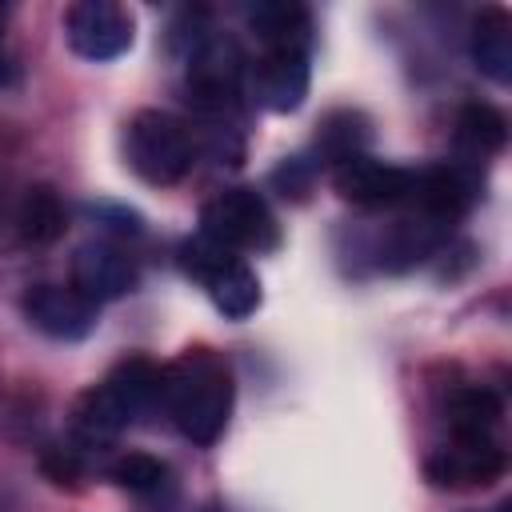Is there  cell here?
<instances>
[{"label":"cell","mask_w":512,"mask_h":512,"mask_svg":"<svg viewBox=\"0 0 512 512\" xmlns=\"http://www.w3.org/2000/svg\"><path fill=\"white\" fill-rule=\"evenodd\" d=\"M244 20L264 48H308V12L300 4H248Z\"/></svg>","instance_id":"e0dca14e"},{"label":"cell","mask_w":512,"mask_h":512,"mask_svg":"<svg viewBox=\"0 0 512 512\" xmlns=\"http://www.w3.org/2000/svg\"><path fill=\"white\" fill-rule=\"evenodd\" d=\"M248 92L256 96L260 108L268 112H296L308 96V48H264L248 68H244Z\"/></svg>","instance_id":"9c48e42d"},{"label":"cell","mask_w":512,"mask_h":512,"mask_svg":"<svg viewBox=\"0 0 512 512\" xmlns=\"http://www.w3.org/2000/svg\"><path fill=\"white\" fill-rule=\"evenodd\" d=\"M112 480H116L120 488H128V492L148 496V492H160V488L168 484V468H164L156 456L128 452V456H120V460L112 464Z\"/></svg>","instance_id":"ffe728a7"},{"label":"cell","mask_w":512,"mask_h":512,"mask_svg":"<svg viewBox=\"0 0 512 512\" xmlns=\"http://www.w3.org/2000/svg\"><path fill=\"white\" fill-rule=\"evenodd\" d=\"M500 416H504V404L484 384H460L444 400V420L452 436H496Z\"/></svg>","instance_id":"9a60e30c"},{"label":"cell","mask_w":512,"mask_h":512,"mask_svg":"<svg viewBox=\"0 0 512 512\" xmlns=\"http://www.w3.org/2000/svg\"><path fill=\"white\" fill-rule=\"evenodd\" d=\"M496 512H512V504H500V508H496Z\"/></svg>","instance_id":"cb8c5ba5"},{"label":"cell","mask_w":512,"mask_h":512,"mask_svg":"<svg viewBox=\"0 0 512 512\" xmlns=\"http://www.w3.org/2000/svg\"><path fill=\"white\" fill-rule=\"evenodd\" d=\"M232 368L220 352L196 344L164 364L160 404L192 444H216L232 416Z\"/></svg>","instance_id":"6da1fadb"},{"label":"cell","mask_w":512,"mask_h":512,"mask_svg":"<svg viewBox=\"0 0 512 512\" xmlns=\"http://www.w3.org/2000/svg\"><path fill=\"white\" fill-rule=\"evenodd\" d=\"M124 152H128L132 172L144 184L168 188L188 176V168L196 160V140L180 116H172L164 108H140L128 120Z\"/></svg>","instance_id":"7a4b0ae2"},{"label":"cell","mask_w":512,"mask_h":512,"mask_svg":"<svg viewBox=\"0 0 512 512\" xmlns=\"http://www.w3.org/2000/svg\"><path fill=\"white\" fill-rule=\"evenodd\" d=\"M504 448L496 436H452L424 460V476L436 488H488L504 476Z\"/></svg>","instance_id":"ba28073f"},{"label":"cell","mask_w":512,"mask_h":512,"mask_svg":"<svg viewBox=\"0 0 512 512\" xmlns=\"http://www.w3.org/2000/svg\"><path fill=\"white\" fill-rule=\"evenodd\" d=\"M448 232H452L448 224H436V220H428V216L408 208V216H400L384 232V240L376 244V264L384 272H404V268L420 264L424 256H432L448 240Z\"/></svg>","instance_id":"7c38bea8"},{"label":"cell","mask_w":512,"mask_h":512,"mask_svg":"<svg viewBox=\"0 0 512 512\" xmlns=\"http://www.w3.org/2000/svg\"><path fill=\"white\" fill-rule=\"evenodd\" d=\"M200 236L228 252H272L280 224L256 188H224L200 208Z\"/></svg>","instance_id":"277c9868"},{"label":"cell","mask_w":512,"mask_h":512,"mask_svg":"<svg viewBox=\"0 0 512 512\" xmlns=\"http://www.w3.org/2000/svg\"><path fill=\"white\" fill-rule=\"evenodd\" d=\"M12 56H8V44H4V8H0V88L12 84Z\"/></svg>","instance_id":"603a6c76"},{"label":"cell","mask_w":512,"mask_h":512,"mask_svg":"<svg viewBox=\"0 0 512 512\" xmlns=\"http://www.w3.org/2000/svg\"><path fill=\"white\" fill-rule=\"evenodd\" d=\"M44 472H48L56 484H72V480L84 472L80 452H76V448H60V444H52V448L44 452Z\"/></svg>","instance_id":"7402d4cb"},{"label":"cell","mask_w":512,"mask_h":512,"mask_svg":"<svg viewBox=\"0 0 512 512\" xmlns=\"http://www.w3.org/2000/svg\"><path fill=\"white\" fill-rule=\"evenodd\" d=\"M96 308L88 296H80L76 288L64 284H36L24 296V316L32 328H40L52 340H84L96 328Z\"/></svg>","instance_id":"8fae6325"},{"label":"cell","mask_w":512,"mask_h":512,"mask_svg":"<svg viewBox=\"0 0 512 512\" xmlns=\"http://www.w3.org/2000/svg\"><path fill=\"white\" fill-rule=\"evenodd\" d=\"M132 16L112 0H80L64 12V40L84 60H116L132 48Z\"/></svg>","instance_id":"8992f818"},{"label":"cell","mask_w":512,"mask_h":512,"mask_svg":"<svg viewBox=\"0 0 512 512\" xmlns=\"http://www.w3.org/2000/svg\"><path fill=\"white\" fill-rule=\"evenodd\" d=\"M160 380H164V368L160 364H152L148 356H128V360H120L108 376H104V384H96L104 396H108V404L132 424L140 412H148L156 400H160Z\"/></svg>","instance_id":"4fadbf2b"},{"label":"cell","mask_w":512,"mask_h":512,"mask_svg":"<svg viewBox=\"0 0 512 512\" xmlns=\"http://www.w3.org/2000/svg\"><path fill=\"white\" fill-rule=\"evenodd\" d=\"M412 176H416V168H404V164H392V160H376L368 152L332 164L336 196L356 204V208H400L408 200V192H412Z\"/></svg>","instance_id":"52a82bcc"},{"label":"cell","mask_w":512,"mask_h":512,"mask_svg":"<svg viewBox=\"0 0 512 512\" xmlns=\"http://www.w3.org/2000/svg\"><path fill=\"white\" fill-rule=\"evenodd\" d=\"M468 48H472V64H476L488 80H496V84H508V80H512V20H508L504 8L488 4V8L476 16Z\"/></svg>","instance_id":"5bb4252c"},{"label":"cell","mask_w":512,"mask_h":512,"mask_svg":"<svg viewBox=\"0 0 512 512\" xmlns=\"http://www.w3.org/2000/svg\"><path fill=\"white\" fill-rule=\"evenodd\" d=\"M244 56L228 36H200L188 56V100L212 120H228L244 92Z\"/></svg>","instance_id":"5b68a950"},{"label":"cell","mask_w":512,"mask_h":512,"mask_svg":"<svg viewBox=\"0 0 512 512\" xmlns=\"http://www.w3.org/2000/svg\"><path fill=\"white\" fill-rule=\"evenodd\" d=\"M508 140V120L492 104H468L456 120V148L468 152V164H480L484 156L500 152Z\"/></svg>","instance_id":"ac0fdd59"},{"label":"cell","mask_w":512,"mask_h":512,"mask_svg":"<svg viewBox=\"0 0 512 512\" xmlns=\"http://www.w3.org/2000/svg\"><path fill=\"white\" fill-rule=\"evenodd\" d=\"M64 224H68V212H64V200H60V192L52 184H32L20 196L16 232H20L24 244H32V248L56 244L64 236Z\"/></svg>","instance_id":"2e32d148"},{"label":"cell","mask_w":512,"mask_h":512,"mask_svg":"<svg viewBox=\"0 0 512 512\" xmlns=\"http://www.w3.org/2000/svg\"><path fill=\"white\" fill-rule=\"evenodd\" d=\"M136 264L132 256L112 244V240H88L76 248L72 256V288L80 296H88L92 304H108V300H120L136 288Z\"/></svg>","instance_id":"30bf717a"},{"label":"cell","mask_w":512,"mask_h":512,"mask_svg":"<svg viewBox=\"0 0 512 512\" xmlns=\"http://www.w3.org/2000/svg\"><path fill=\"white\" fill-rule=\"evenodd\" d=\"M364 144H368V120L360 112H352V108H340V112L324 116V124L316 132V148H320V156L328 164H340L348 156H360Z\"/></svg>","instance_id":"d6986e66"},{"label":"cell","mask_w":512,"mask_h":512,"mask_svg":"<svg viewBox=\"0 0 512 512\" xmlns=\"http://www.w3.org/2000/svg\"><path fill=\"white\" fill-rule=\"evenodd\" d=\"M312 176H316L312 160H304V156H292V160H284V164L272 172V184H276L284 196H292V200H304V196H308V188H312Z\"/></svg>","instance_id":"44dd1931"},{"label":"cell","mask_w":512,"mask_h":512,"mask_svg":"<svg viewBox=\"0 0 512 512\" xmlns=\"http://www.w3.org/2000/svg\"><path fill=\"white\" fill-rule=\"evenodd\" d=\"M180 268L208 292V300L228 320H248L260 308V280L256 272L228 248L212 244L208 236L180 244Z\"/></svg>","instance_id":"3957f363"}]
</instances>
